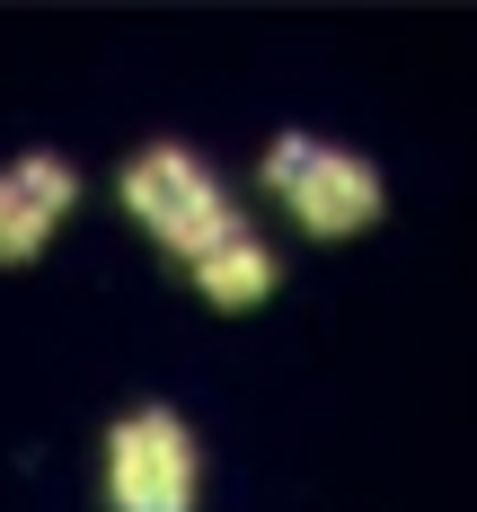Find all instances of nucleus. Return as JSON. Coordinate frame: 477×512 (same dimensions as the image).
Here are the masks:
<instances>
[{
	"instance_id": "1",
	"label": "nucleus",
	"mask_w": 477,
	"mask_h": 512,
	"mask_svg": "<svg viewBox=\"0 0 477 512\" xmlns=\"http://www.w3.org/2000/svg\"><path fill=\"white\" fill-rule=\"evenodd\" d=\"M124 212L151 230L159 248L195 256V265H204L212 248H230V239H248V221L221 195V177H212L195 151H177V142H159V151H142L124 168Z\"/></svg>"
},
{
	"instance_id": "2",
	"label": "nucleus",
	"mask_w": 477,
	"mask_h": 512,
	"mask_svg": "<svg viewBox=\"0 0 477 512\" xmlns=\"http://www.w3.org/2000/svg\"><path fill=\"white\" fill-rule=\"evenodd\" d=\"M106 486L115 512H186L195 504V442L168 407H142L106 433Z\"/></svg>"
},
{
	"instance_id": "3",
	"label": "nucleus",
	"mask_w": 477,
	"mask_h": 512,
	"mask_svg": "<svg viewBox=\"0 0 477 512\" xmlns=\"http://www.w3.org/2000/svg\"><path fill=\"white\" fill-rule=\"evenodd\" d=\"M283 204L301 212V230H310V239H354V230L380 221L389 186H380V168H371L363 151H327V142H310L301 177L283 186Z\"/></svg>"
},
{
	"instance_id": "4",
	"label": "nucleus",
	"mask_w": 477,
	"mask_h": 512,
	"mask_svg": "<svg viewBox=\"0 0 477 512\" xmlns=\"http://www.w3.org/2000/svg\"><path fill=\"white\" fill-rule=\"evenodd\" d=\"M71 195H80V177L62 159L0 168V265H27V256L45 248L53 230H62V212H71Z\"/></svg>"
},
{
	"instance_id": "5",
	"label": "nucleus",
	"mask_w": 477,
	"mask_h": 512,
	"mask_svg": "<svg viewBox=\"0 0 477 512\" xmlns=\"http://www.w3.org/2000/svg\"><path fill=\"white\" fill-rule=\"evenodd\" d=\"M195 283H204L212 309H257L265 292H274V256H265L257 239H230V248H212L204 265H195Z\"/></svg>"
},
{
	"instance_id": "6",
	"label": "nucleus",
	"mask_w": 477,
	"mask_h": 512,
	"mask_svg": "<svg viewBox=\"0 0 477 512\" xmlns=\"http://www.w3.org/2000/svg\"><path fill=\"white\" fill-rule=\"evenodd\" d=\"M301 159H310V133H283V142H274V151H265V186H274V195H283V186H292V177H301Z\"/></svg>"
}]
</instances>
